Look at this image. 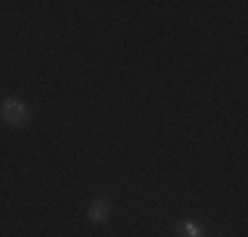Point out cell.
Returning a JSON list of instances; mask_svg holds the SVG:
<instances>
[{
  "label": "cell",
  "instance_id": "1",
  "mask_svg": "<svg viewBox=\"0 0 248 237\" xmlns=\"http://www.w3.org/2000/svg\"><path fill=\"white\" fill-rule=\"evenodd\" d=\"M29 116H32L29 108L16 98L3 100V105H0V118H3L5 124H11V127H24V124L29 121Z\"/></svg>",
  "mask_w": 248,
  "mask_h": 237
},
{
  "label": "cell",
  "instance_id": "2",
  "mask_svg": "<svg viewBox=\"0 0 248 237\" xmlns=\"http://www.w3.org/2000/svg\"><path fill=\"white\" fill-rule=\"evenodd\" d=\"M108 216H111V203L108 200H95V203L90 206V211H87V219H90L93 224L108 222Z\"/></svg>",
  "mask_w": 248,
  "mask_h": 237
},
{
  "label": "cell",
  "instance_id": "3",
  "mask_svg": "<svg viewBox=\"0 0 248 237\" xmlns=\"http://www.w3.org/2000/svg\"><path fill=\"white\" fill-rule=\"evenodd\" d=\"M177 235L180 237H203V232H201V227L196 222H182L180 227H177Z\"/></svg>",
  "mask_w": 248,
  "mask_h": 237
}]
</instances>
